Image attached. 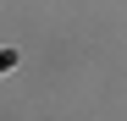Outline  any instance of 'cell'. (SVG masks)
I'll use <instances>...</instances> for the list:
<instances>
[{
    "label": "cell",
    "instance_id": "6da1fadb",
    "mask_svg": "<svg viewBox=\"0 0 127 121\" xmlns=\"http://www.w3.org/2000/svg\"><path fill=\"white\" fill-rule=\"evenodd\" d=\"M11 60H17V55H11V50H6V55H0V72H6V66H11Z\"/></svg>",
    "mask_w": 127,
    "mask_h": 121
}]
</instances>
